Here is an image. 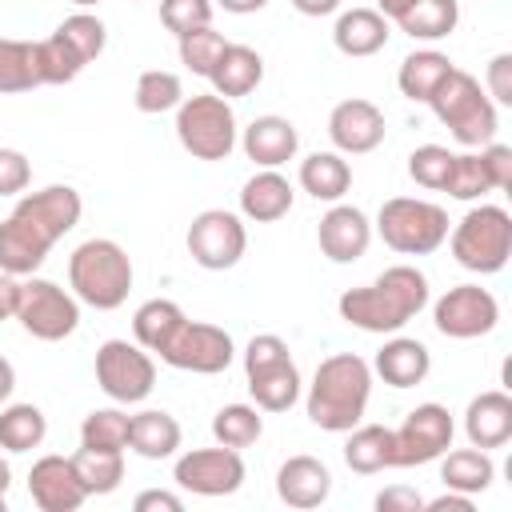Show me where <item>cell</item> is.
<instances>
[{
  "mask_svg": "<svg viewBox=\"0 0 512 512\" xmlns=\"http://www.w3.org/2000/svg\"><path fill=\"white\" fill-rule=\"evenodd\" d=\"M184 432H180V420L164 408H144L132 416V428H128V448L144 460H168L176 456Z\"/></svg>",
  "mask_w": 512,
  "mask_h": 512,
  "instance_id": "cell-28",
  "label": "cell"
},
{
  "mask_svg": "<svg viewBox=\"0 0 512 512\" xmlns=\"http://www.w3.org/2000/svg\"><path fill=\"white\" fill-rule=\"evenodd\" d=\"M16 288H20V280L8 276V272H0V320H12V312H16Z\"/></svg>",
  "mask_w": 512,
  "mask_h": 512,
  "instance_id": "cell-53",
  "label": "cell"
},
{
  "mask_svg": "<svg viewBox=\"0 0 512 512\" xmlns=\"http://www.w3.org/2000/svg\"><path fill=\"white\" fill-rule=\"evenodd\" d=\"M384 132H388L384 112L364 96H348L328 112V140L340 156H364L380 148Z\"/></svg>",
  "mask_w": 512,
  "mask_h": 512,
  "instance_id": "cell-16",
  "label": "cell"
},
{
  "mask_svg": "<svg viewBox=\"0 0 512 512\" xmlns=\"http://www.w3.org/2000/svg\"><path fill=\"white\" fill-rule=\"evenodd\" d=\"M8 488H12V468H8V460L0 456V512H4V504H8Z\"/></svg>",
  "mask_w": 512,
  "mask_h": 512,
  "instance_id": "cell-58",
  "label": "cell"
},
{
  "mask_svg": "<svg viewBox=\"0 0 512 512\" xmlns=\"http://www.w3.org/2000/svg\"><path fill=\"white\" fill-rule=\"evenodd\" d=\"M12 320H20V328L44 344H56L64 336H72L80 328V300L60 288L56 280L44 276H24L16 288V312Z\"/></svg>",
  "mask_w": 512,
  "mask_h": 512,
  "instance_id": "cell-9",
  "label": "cell"
},
{
  "mask_svg": "<svg viewBox=\"0 0 512 512\" xmlns=\"http://www.w3.org/2000/svg\"><path fill=\"white\" fill-rule=\"evenodd\" d=\"M128 428H132V416L124 408H92L80 424V444L124 452L128 448Z\"/></svg>",
  "mask_w": 512,
  "mask_h": 512,
  "instance_id": "cell-41",
  "label": "cell"
},
{
  "mask_svg": "<svg viewBox=\"0 0 512 512\" xmlns=\"http://www.w3.org/2000/svg\"><path fill=\"white\" fill-rule=\"evenodd\" d=\"M372 400V364L356 352H332L316 364L304 412L320 432H348L364 420Z\"/></svg>",
  "mask_w": 512,
  "mask_h": 512,
  "instance_id": "cell-2",
  "label": "cell"
},
{
  "mask_svg": "<svg viewBox=\"0 0 512 512\" xmlns=\"http://www.w3.org/2000/svg\"><path fill=\"white\" fill-rule=\"evenodd\" d=\"M292 184L276 168H260L256 176L244 180L240 188V216L252 224H276L292 212Z\"/></svg>",
  "mask_w": 512,
  "mask_h": 512,
  "instance_id": "cell-25",
  "label": "cell"
},
{
  "mask_svg": "<svg viewBox=\"0 0 512 512\" xmlns=\"http://www.w3.org/2000/svg\"><path fill=\"white\" fill-rule=\"evenodd\" d=\"M96 384L112 404H140L156 388V360L136 340H104L96 348Z\"/></svg>",
  "mask_w": 512,
  "mask_h": 512,
  "instance_id": "cell-10",
  "label": "cell"
},
{
  "mask_svg": "<svg viewBox=\"0 0 512 512\" xmlns=\"http://www.w3.org/2000/svg\"><path fill=\"white\" fill-rule=\"evenodd\" d=\"M276 496L288 504V508H320L328 496H332V472L324 460L316 456H288L280 468H276Z\"/></svg>",
  "mask_w": 512,
  "mask_h": 512,
  "instance_id": "cell-21",
  "label": "cell"
},
{
  "mask_svg": "<svg viewBox=\"0 0 512 512\" xmlns=\"http://www.w3.org/2000/svg\"><path fill=\"white\" fill-rule=\"evenodd\" d=\"M16 208L24 216H32L40 228H48L56 240L68 236L76 224H80V212H84V200L72 184H44L36 192H20Z\"/></svg>",
  "mask_w": 512,
  "mask_h": 512,
  "instance_id": "cell-24",
  "label": "cell"
},
{
  "mask_svg": "<svg viewBox=\"0 0 512 512\" xmlns=\"http://www.w3.org/2000/svg\"><path fill=\"white\" fill-rule=\"evenodd\" d=\"M484 92L496 108H512V52H496L484 68Z\"/></svg>",
  "mask_w": 512,
  "mask_h": 512,
  "instance_id": "cell-47",
  "label": "cell"
},
{
  "mask_svg": "<svg viewBox=\"0 0 512 512\" xmlns=\"http://www.w3.org/2000/svg\"><path fill=\"white\" fill-rule=\"evenodd\" d=\"M460 24V4L456 0H416L400 20L396 28L412 40H444L452 36Z\"/></svg>",
  "mask_w": 512,
  "mask_h": 512,
  "instance_id": "cell-36",
  "label": "cell"
},
{
  "mask_svg": "<svg viewBox=\"0 0 512 512\" xmlns=\"http://www.w3.org/2000/svg\"><path fill=\"white\" fill-rule=\"evenodd\" d=\"M88 64L52 32L44 40H36V72H40V84H72Z\"/></svg>",
  "mask_w": 512,
  "mask_h": 512,
  "instance_id": "cell-42",
  "label": "cell"
},
{
  "mask_svg": "<svg viewBox=\"0 0 512 512\" xmlns=\"http://www.w3.org/2000/svg\"><path fill=\"white\" fill-rule=\"evenodd\" d=\"M456 420L444 404H416L400 428H392V468L432 464L452 448Z\"/></svg>",
  "mask_w": 512,
  "mask_h": 512,
  "instance_id": "cell-11",
  "label": "cell"
},
{
  "mask_svg": "<svg viewBox=\"0 0 512 512\" xmlns=\"http://www.w3.org/2000/svg\"><path fill=\"white\" fill-rule=\"evenodd\" d=\"M244 380L260 412H288L300 400V368L276 332H260L244 348Z\"/></svg>",
  "mask_w": 512,
  "mask_h": 512,
  "instance_id": "cell-6",
  "label": "cell"
},
{
  "mask_svg": "<svg viewBox=\"0 0 512 512\" xmlns=\"http://www.w3.org/2000/svg\"><path fill=\"white\" fill-rule=\"evenodd\" d=\"M376 236L400 256H428L448 240V212L420 196H392L376 212Z\"/></svg>",
  "mask_w": 512,
  "mask_h": 512,
  "instance_id": "cell-7",
  "label": "cell"
},
{
  "mask_svg": "<svg viewBox=\"0 0 512 512\" xmlns=\"http://www.w3.org/2000/svg\"><path fill=\"white\" fill-rule=\"evenodd\" d=\"M244 476H248L244 456L236 448H224V444H216V448H192V452L176 456V464H172L176 488H184L192 496H208V500L240 492Z\"/></svg>",
  "mask_w": 512,
  "mask_h": 512,
  "instance_id": "cell-14",
  "label": "cell"
},
{
  "mask_svg": "<svg viewBox=\"0 0 512 512\" xmlns=\"http://www.w3.org/2000/svg\"><path fill=\"white\" fill-rule=\"evenodd\" d=\"M340 4L344 0H292V8L300 16H332V12H340Z\"/></svg>",
  "mask_w": 512,
  "mask_h": 512,
  "instance_id": "cell-54",
  "label": "cell"
},
{
  "mask_svg": "<svg viewBox=\"0 0 512 512\" xmlns=\"http://www.w3.org/2000/svg\"><path fill=\"white\" fill-rule=\"evenodd\" d=\"M376 508L380 512H420L424 508V496L416 488H404V484H392L376 496Z\"/></svg>",
  "mask_w": 512,
  "mask_h": 512,
  "instance_id": "cell-50",
  "label": "cell"
},
{
  "mask_svg": "<svg viewBox=\"0 0 512 512\" xmlns=\"http://www.w3.org/2000/svg\"><path fill=\"white\" fill-rule=\"evenodd\" d=\"M452 260L476 276L504 272L512 256V216L500 204H476L448 228Z\"/></svg>",
  "mask_w": 512,
  "mask_h": 512,
  "instance_id": "cell-5",
  "label": "cell"
},
{
  "mask_svg": "<svg viewBox=\"0 0 512 512\" xmlns=\"http://www.w3.org/2000/svg\"><path fill=\"white\" fill-rule=\"evenodd\" d=\"M72 4H76V8H96L100 0H72Z\"/></svg>",
  "mask_w": 512,
  "mask_h": 512,
  "instance_id": "cell-59",
  "label": "cell"
},
{
  "mask_svg": "<svg viewBox=\"0 0 512 512\" xmlns=\"http://www.w3.org/2000/svg\"><path fill=\"white\" fill-rule=\"evenodd\" d=\"M392 28L388 20L376 12V8H348L336 16L332 24V44L336 52L352 56V60H364V56H376L384 44H388Z\"/></svg>",
  "mask_w": 512,
  "mask_h": 512,
  "instance_id": "cell-27",
  "label": "cell"
},
{
  "mask_svg": "<svg viewBox=\"0 0 512 512\" xmlns=\"http://www.w3.org/2000/svg\"><path fill=\"white\" fill-rule=\"evenodd\" d=\"M344 464L360 476H376L384 468H392V428L384 424H356L348 428V440H344Z\"/></svg>",
  "mask_w": 512,
  "mask_h": 512,
  "instance_id": "cell-33",
  "label": "cell"
},
{
  "mask_svg": "<svg viewBox=\"0 0 512 512\" xmlns=\"http://www.w3.org/2000/svg\"><path fill=\"white\" fill-rule=\"evenodd\" d=\"M224 32H216L212 24L208 28H196V32H184V36H176V48H180V64L192 72V76H204L208 80V72H212V64H216V56L224 52Z\"/></svg>",
  "mask_w": 512,
  "mask_h": 512,
  "instance_id": "cell-43",
  "label": "cell"
},
{
  "mask_svg": "<svg viewBox=\"0 0 512 512\" xmlns=\"http://www.w3.org/2000/svg\"><path fill=\"white\" fill-rule=\"evenodd\" d=\"M240 148L256 168H280L300 152V132L288 116H256L240 132Z\"/></svg>",
  "mask_w": 512,
  "mask_h": 512,
  "instance_id": "cell-22",
  "label": "cell"
},
{
  "mask_svg": "<svg viewBox=\"0 0 512 512\" xmlns=\"http://www.w3.org/2000/svg\"><path fill=\"white\" fill-rule=\"evenodd\" d=\"M260 80H264V56L256 48H248V44H224V52L216 56V64L208 72L212 92L224 96V100L256 92Z\"/></svg>",
  "mask_w": 512,
  "mask_h": 512,
  "instance_id": "cell-26",
  "label": "cell"
},
{
  "mask_svg": "<svg viewBox=\"0 0 512 512\" xmlns=\"http://www.w3.org/2000/svg\"><path fill=\"white\" fill-rule=\"evenodd\" d=\"M136 512H180L184 500L176 492H164V488H144L136 500H132Z\"/></svg>",
  "mask_w": 512,
  "mask_h": 512,
  "instance_id": "cell-51",
  "label": "cell"
},
{
  "mask_svg": "<svg viewBox=\"0 0 512 512\" xmlns=\"http://www.w3.org/2000/svg\"><path fill=\"white\" fill-rule=\"evenodd\" d=\"M28 496L40 512H76L88 500L72 456H40L28 472Z\"/></svg>",
  "mask_w": 512,
  "mask_h": 512,
  "instance_id": "cell-19",
  "label": "cell"
},
{
  "mask_svg": "<svg viewBox=\"0 0 512 512\" xmlns=\"http://www.w3.org/2000/svg\"><path fill=\"white\" fill-rule=\"evenodd\" d=\"M412 4H416V0H376V12H380L388 24H396Z\"/></svg>",
  "mask_w": 512,
  "mask_h": 512,
  "instance_id": "cell-55",
  "label": "cell"
},
{
  "mask_svg": "<svg viewBox=\"0 0 512 512\" xmlns=\"http://www.w3.org/2000/svg\"><path fill=\"white\" fill-rule=\"evenodd\" d=\"M188 256L208 268V272H228L240 264L244 248H248V228H244V216L228 212V208H204L192 216L188 224Z\"/></svg>",
  "mask_w": 512,
  "mask_h": 512,
  "instance_id": "cell-12",
  "label": "cell"
},
{
  "mask_svg": "<svg viewBox=\"0 0 512 512\" xmlns=\"http://www.w3.org/2000/svg\"><path fill=\"white\" fill-rule=\"evenodd\" d=\"M180 100H184V84H180L176 72H168V68H148V72L136 76V92H132L136 112H144V116L176 112Z\"/></svg>",
  "mask_w": 512,
  "mask_h": 512,
  "instance_id": "cell-39",
  "label": "cell"
},
{
  "mask_svg": "<svg viewBox=\"0 0 512 512\" xmlns=\"http://www.w3.org/2000/svg\"><path fill=\"white\" fill-rule=\"evenodd\" d=\"M56 36L84 60V64H92L100 52H104V44H108V28H104V20L100 16H92L88 8H80V12H72V16H64L60 24H56Z\"/></svg>",
  "mask_w": 512,
  "mask_h": 512,
  "instance_id": "cell-40",
  "label": "cell"
},
{
  "mask_svg": "<svg viewBox=\"0 0 512 512\" xmlns=\"http://www.w3.org/2000/svg\"><path fill=\"white\" fill-rule=\"evenodd\" d=\"M32 184V164L20 148H0V196H20Z\"/></svg>",
  "mask_w": 512,
  "mask_h": 512,
  "instance_id": "cell-48",
  "label": "cell"
},
{
  "mask_svg": "<svg viewBox=\"0 0 512 512\" xmlns=\"http://www.w3.org/2000/svg\"><path fill=\"white\" fill-rule=\"evenodd\" d=\"M476 152H480V164H484V172H488L492 192H508V188H512V148L500 144V140H488V144L476 148Z\"/></svg>",
  "mask_w": 512,
  "mask_h": 512,
  "instance_id": "cell-49",
  "label": "cell"
},
{
  "mask_svg": "<svg viewBox=\"0 0 512 512\" xmlns=\"http://www.w3.org/2000/svg\"><path fill=\"white\" fill-rule=\"evenodd\" d=\"M424 512H476V504H472V496L468 492H444V496H436V500H424Z\"/></svg>",
  "mask_w": 512,
  "mask_h": 512,
  "instance_id": "cell-52",
  "label": "cell"
},
{
  "mask_svg": "<svg viewBox=\"0 0 512 512\" xmlns=\"http://www.w3.org/2000/svg\"><path fill=\"white\" fill-rule=\"evenodd\" d=\"M188 316H184V308L176 304V300H164V296H152V300H144L136 312H132V340L140 344V348H148V352H164V344L176 336V328L184 324Z\"/></svg>",
  "mask_w": 512,
  "mask_h": 512,
  "instance_id": "cell-32",
  "label": "cell"
},
{
  "mask_svg": "<svg viewBox=\"0 0 512 512\" xmlns=\"http://www.w3.org/2000/svg\"><path fill=\"white\" fill-rule=\"evenodd\" d=\"M224 12H232V16H248V12H260V8H268V0H216Z\"/></svg>",
  "mask_w": 512,
  "mask_h": 512,
  "instance_id": "cell-57",
  "label": "cell"
},
{
  "mask_svg": "<svg viewBox=\"0 0 512 512\" xmlns=\"http://www.w3.org/2000/svg\"><path fill=\"white\" fill-rule=\"evenodd\" d=\"M12 392H16V368H12V360L0 356V404H8Z\"/></svg>",
  "mask_w": 512,
  "mask_h": 512,
  "instance_id": "cell-56",
  "label": "cell"
},
{
  "mask_svg": "<svg viewBox=\"0 0 512 512\" xmlns=\"http://www.w3.org/2000/svg\"><path fill=\"white\" fill-rule=\"evenodd\" d=\"M160 360L176 372H196V376H216L236 360V344L228 328L208 324V320H184L176 336L164 344Z\"/></svg>",
  "mask_w": 512,
  "mask_h": 512,
  "instance_id": "cell-13",
  "label": "cell"
},
{
  "mask_svg": "<svg viewBox=\"0 0 512 512\" xmlns=\"http://www.w3.org/2000/svg\"><path fill=\"white\" fill-rule=\"evenodd\" d=\"M456 64L440 52V48H416L400 60V72H396V88L404 100L412 104H428V96L440 88V80L452 72Z\"/></svg>",
  "mask_w": 512,
  "mask_h": 512,
  "instance_id": "cell-30",
  "label": "cell"
},
{
  "mask_svg": "<svg viewBox=\"0 0 512 512\" xmlns=\"http://www.w3.org/2000/svg\"><path fill=\"white\" fill-rule=\"evenodd\" d=\"M428 372H432V352L416 336L392 332V340H384L380 352L372 356V376H380L388 388H416L428 380Z\"/></svg>",
  "mask_w": 512,
  "mask_h": 512,
  "instance_id": "cell-23",
  "label": "cell"
},
{
  "mask_svg": "<svg viewBox=\"0 0 512 512\" xmlns=\"http://www.w3.org/2000/svg\"><path fill=\"white\" fill-rule=\"evenodd\" d=\"M176 140L196 160H228L240 140L232 100H224L216 92L184 96L176 104Z\"/></svg>",
  "mask_w": 512,
  "mask_h": 512,
  "instance_id": "cell-8",
  "label": "cell"
},
{
  "mask_svg": "<svg viewBox=\"0 0 512 512\" xmlns=\"http://www.w3.org/2000/svg\"><path fill=\"white\" fill-rule=\"evenodd\" d=\"M428 108L452 132V140L464 144V148H484L488 140H496L500 112L488 100L484 84L472 72H464V68H452L440 80V88L428 96Z\"/></svg>",
  "mask_w": 512,
  "mask_h": 512,
  "instance_id": "cell-4",
  "label": "cell"
},
{
  "mask_svg": "<svg viewBox=\"0 0 512 512\" xmlns=\"http://www.w3.org/2000/svg\"><path fill=\"white\" fill-rule=\"evenodd\" d=\"M432 324L448 340H480L500 324V300L480 284H456L432 304Z\"/></svg>",
  "mask_w": 512,
  "mask_h": 512,
  "instance_id": "cell-15",
  "label": "cell"
},
{
  "mask_svg": "<svg viewBox=\"0 0 512 512\" xmlns=\"http://www.w3.org/2000/svg\"><path fill=\"white\" fill-rule=\"evenodd\" d=\"M212 436H216V444L244 452L264 436V416L256 404H224L212 416Z\"/></svg>",
  "mask_w": 512,
  "mask_h": 512,
  "instance_id": "cell-38",
  "label": "cell"
},
{
  "mask_svg": "<svg viewBox=\"0 0 512 512\" xmlns=\"http://www.w3.org/2000/svg\"><path fill=\"white\" fill-rule=\"evenodd\" d=\"M132 276H136L132 256L108 236H92V240L76 244L68 256V288L80 304H88L96 312L120 308L132 292Z\"/></svg>",
  "mask_w": 512,
  "mask_h": 512,
  "instance_id": "cell-3",
  "label": "cell"
},
{
  "mask_svg": "<svg viewBox=\"0 0 512 512\" xmlns=\"http://www.w3.org/2000/svg\"><path fill=\"white\" fill-rule=\"evenodd\" d=\"M452 156H456V152H448L444 144H420V148H412V156H408V176H412L420 188H428V192H444L448 172H452Z\"/></svg>",
  "mask_w": 512,
  "mask_h": 512,
  "instance_id": "cell-45",
  "label": "cell"
},
{
  "mask_svg": "<svg viewBox=\"0 0 512 512\" xmlns=\"http://www.w3.org/2000/svg\"><path fill=\"white\" fill-rule=\"evenodd\" d=\"M316 244L332 264H356L372 244V220L356 204L336 200L316 224Z\"/></svg>",
  "mask_w": 512,
  "mask_h": 512,
  "instance_id": "cell-18",
  "label": "cell"
},
{
  "mask_svg": "<svg viewBox=\"0 0 512 512\" xmlns=\"http://www.w3.org/2000/svg\"><path fill=\"white\" fill-rule=\"evenodd\" d=\"M160 24L172 36L208 28L212 24V0H160Z\"/></svg>",
  "mask_w": 512,
  "mask_h": 512,
  "instance_id": "cell-46",
  "label": "cell"
},
{
  "mask_svg": "<svg viewBox=\"0 0 512 512\" xmlns=\"http://www.w3.org/2000/svg\"><path fill=\"white\" fill-rule=\"evenodd\" d=\"M440 480L444 488L452 492H468V496H480L492 480H496V460L484 452V448H452L440 456Z\"/></svg>",
  "mask_w": 512,
  "mask_h": 512,
  "instance_id": "cell-31",
  "label": "cell"
},
{
  "mask_svg": "<svg viewBox=\"0 0 512 512\" xmlns=\"http://www.w3.org/2000/svg\"><path fill=\"white\" fill-rule=\"evenodd\" d=\"M32 88H40L36 40L0 36V96H16V92H32Z\"/></svg>",
  "mask_w": 512,
  "mask_h": 512,
  "instance_id": "cell-37",
  "label": "cell"
},
{
  "mask_svg": "<svg viewBox=\"0 0 512 512\" xmlns=\"http://www.w3.org/2000/svg\"><path fill=\"white\" fill-rule=\"evenodd\" d=\"M300 188L312 196V200H324V204H336L344 200V192L352 188V164L332 148V152H312L300 160V172H296Z\"/></svg>",
  "mask_w": 512,
  "mask_h": 512,
  "instance_id": "cell-29",
  "label": "cell"
},
{
  "mask_svg": "<svg viewBox=\"0 0 512 512\" xmlns=\"http://www.w3.org/2000/svg\"><path fill=\"white\" fill-rule=\"evenodd\" d=\"M72 464H76V476L88 496H108L124 480V452H116V448H84L80 444L72 452Z\"/></svg>",
  "mask_w": 512,
  "mask_h": 512,
  "instance_id": "cell-34",
  "label": "cell"
},
{
  "mask_svg": "<svg viewBox=\"0 0 512 512\" xmlns=\"http://www.w3.org/2000/svg\"><path fill=\"white\" fill-rule=\"evenodd\" d=\"M48 436V416L36 404H0V448L32 452Z\"/></svg>",
  "mask_w": 512,
  "mask_h": 512,
  "instance_id": "cell-35",
  "label": "cell"
},
{
  "mask_svg": "<svg viewBox=\"0 0 512 512\" xmlns=\"http://www.w3.org/2000/svg\"><path fill=\"white\" fill-rule=\"evenodd\" d=\"M464 436L472 448H504L512 440V396L504 388H488L464 408Z\"/></svg>",
  "mask_w": 512,
  "mask_h": 512,
  "instance_id": "cell-20",
  "label": "cell"
},
{
  "mask_svg": "<svg viewBox=\"0 0 512 512\" xmlns=\"http://www.w3.org/2000/svg\"><path fill=\"white\" fill-rule=\"evenodd\" d=\"M444 192H448L452 200H480V196H488V192H492L488 172H484V164H480V152H476V148H468V152H456V156H452V172H448Z\"/></svg>",
  "mask_w": 512,
  "mask_h": 512,
  "instance_id": "cell-44",
  "label": "cell"
},
{
  "mask_svg": "<svg viewBox=\"0 0 512 512\" xmlns=\"http://www.w3.org/2000/svg\"><path fill=\"white\" fill-rule=\"evenodd\" d=\"M424 308H428V276L416 264H392L372 284L348 288L336 300L340 320L360 328V332H372V336L400 332Z\"/></svg>",
  "mask_w": 512,
  "mask_h": 512,
  "instance_id": "cell-1",
  "label": "cell"
},
{
  "mask_svg": "<svg viewBox=\"0 0 512 512\" xmlns=\"http://www.w3.org/2000/svg\"><path fill=\"white\" fill-rule=\"evenodd\" d=\"M52 244H56V236L48 228H40L32 216H24L20 208H12L0 220V272H8L16 280L32 276L48 260Z\"/></svg>",
  "mask_w": 512,
  "mask_h": 512,
  "instance_id": "cell-17",
  "label": "cell"
}]
</instances>
